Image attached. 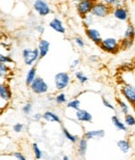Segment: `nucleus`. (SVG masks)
Masks as SVG:
<instances>
[{
	"instance_id": "f257e3e1",
	"label": "nucleus",
	"mask_w": 135,
	"mask_h": 160,
	"mask_svg": "<svg viewBox=\"0 0 135 160\" xmlns=\"http://www.w3.org/2000/svg\"><path fill=\"white\" fill-rule=\"evenodd\" d=\"M112 8L107 4H105L102 1H95L94 5L92 8L91 15L94 18H105L110 14Z\"/></svg>"
},
{
	"instance_id": "f03ea898",
	"label": "nucleus",
	"mask_w": 135,
	"mask_h": 160,
	"mask_svg": "<svg viewBox=\"0 0 135 160\" xmlns=\"http://www.w3.org/2000/svg\"><path fill=\"white\" fill-rule=\"evenodd\" d=\"M99 46L101 47L102 50H104L105 52L111 53V54H117L120 51V42L114 38H107V39H102L101 43L99 44Z\"/></svg>"
},
{
	"instance_id": "7ed1b4c3",
	"label": "nucleus",
	"mask_w": 135,
	"mask_h": 160,
	"mask_svg": "<svg viewBox=\"0 0 135 160\" xmlns=\"http://www.w3.org/2000/svg\"><path fill=\"white\" fill-rule=\"evenodd\" d=\"M71 77L67 72H59L54 76V84H55L56 89L58 91H63L70 84Z\"/></svg>"
},
{
	"instance_id": "20e7f679",
	"label": "nucleus",
	"mask_w": 135,
	"mask_h": 160,
	"mask_svg": "<svg viewBox=\"0 0 135 160\" xmlns=\"http://www.w3.org/2000/svg\"><path fill=\"white\" fill-rule=\"evenodd\" d=\"M23 59L24 62L26 66L32 67L34 62H37L38 59H40V54H38V50L37 48L34 49H30V48H26V49L23 50Z\"/></svg>"
},
{
	"instance_id": "39448f33",
	"label": "nucleus",
	"mask_w": 135,
	"mask_h": 160,
	"mask_svg": "<svg viewBox=\"0 0 135 160\" xmlns=\"http://www.w3.org/2000/svg\"><path fill=\"white\" fill-rule=\"evenodd\" d=\"M31 91L37 95H43L49 91V85L47 82L42 77H35V79L32 81V83L29 85Z\"/></svg>"
},
{
	"instance_id": "423d86ee",
	"label": "nucleus",
	"mask_w": 135,
	"mask_h": 160,
	"mask_svg": "<svg viewBox=\"0 0 135 160\" xmlns=\"http://www.w3.org/2000/svg\"><path fill=\"white\" fill-rule=\"evenodd\" d=\"M95 1L96 0H82V1L77 2L76 8L80 17H85V16L91 14L92 8Z\"/></svg>"
},
{
	"instance_id": "0eeeda50",
	"label": "nucleus",
	"mask_w": 135,
	"mask_h": 160,
	"mask_svg": "<svg viewBox=\"0 0 135 160\" xmlns=\"http://www.w3.org/2000/svg\"><path fill=\"white\" fill-rule=\"evenodd\" d=\"M33 8L42 17H46L51 12L50 6L45 0H35L33 3Z\"/></svg>"
},
{
	"instance_id": "6e6552de",
	"label": "nucleus",
	"mask_w": 135,
	"mask_h": 160,
	"mask_svg": "<svg viewBox=\"0 0 135 160\" xmlns=\"http://www.w3.org/2000/svg\"><path fill=\"white\" fill-rule=\"evenodd\" d=\"M122 94L125 97V99L129 102L130 104L135 103V88L131 84H125L122 86Z\"/></svg>"
},
{
	"instance_id": "1a4fd4ad",
	"label": "nucleus",
	"mask_w": 135,
	"mask_h": 160,
	"mask_svg": "<svg viewBox=\"0 0 135 160\" xmlns=\"http://www.w3.org/2000/svg\"><path fill=\"white\" fill-rule=\"evenodd\" d=\"M112 14H113L114 18H117L120 21H127L129 19V12L124 6H117L114 9H112Z\"/></svg>"
},
{
	"instance_id": "9d476101",
	"label": "nucleus",
	"mask_w": 135,
	"mask_h": 160,
	"mask_svg": "<svg viewBox=\"0 0 135 160\" xmlns=\"http://www.w3.org/2000/svg\"><path fill=\"white\" fill-rule=\"evenodd\" d=\"M85 34H86V37L92 42H94L96 45H99L101 43L102 37L100 32H99V30L96 29V28H91V27L85 28Z\"/></svg>"
},
{
	"instance_id": "9b49d317",
	"label": "nucleus",
	"mask_w": 135,
	"mask_h": 160,
	"mask_svg": "<svg viewBox=\"0 0 135 160\" xmlns=\"http://www.w3.org/2000/svg\"><path fill=\"white\" fill-rule=\"evenodd\" d=\"M37 49L38 50V54H40V58H44L45 56L47 55L48 52L50 50V43L49 41L45 40V39H41L38 41V45Z\"/></svg>"
},
{
	"instance_id": "f8f14e48",
	"label": "nucleus",
	"mask_w": 135,
	"mask_h": 160,
	"mask_svg": "<svg viewBox=\"0 0 135 160\" xmlns=\"http://www.w3.org/2000/svg\"><path fill=\"white\" fill-rule=\"evenodd\" d=\"M76 119L83 123H91L92 121V116L85 109H77L76 110Z\"/></svg>"
},
{
	"instance_id": "ddd939ff",
	"label": "nucleus",
	"mask_w": 135,
	"mask_h": 160,
	"mask_svg": "<svg viewBox=\"0 0 135 160\" xmlns=\"http://www.w3.org/2000/svg\"><path fill=\"white\" fill-rule=\"evenodd\" d=\"M49 26L52 28V29L54 31H56V32H58V33H62V34H65L66 33V27L63 26V24H62V20H59L58 18H54L51 20V22L49 23Z\"/></svg>"
},
{
	"instance_id": "4468645a",
	"label": "nucleus",
	"mask_w": 135,
	"mask_h": 160,
	"mask_svg": "<svg viewBox=\"0 0 135 160\" xmlns=\"http://www.w3.org/2000/svg\"><path fill=\"white\" fill-rule=\"evenodd\" d=\"M12 97V91L9 86L6 83H1L0 84V98L4 101H9Z\"/></svg>"
},
{
	"instance_id": "2eb2a0df",
	"label": "nucleus",
	"mask_w": 135,
	"mask_h": 160,
	"mask_svg": "<svg viewBox=\"0 0 135 160\" xmlns=\"http://www.w3.org/2000/svg\"><path fill=\"white\" fill-rule=\"evenodd\" d=\"M105 135L104 130H91L84 133V138L86 140L88 139H95V138H102Z\"/></svg>"
},
{
	"instance_id": "dca6fc26",
	"label": "nucleus",
	"mask_w": 135,
	"mask_h": 160,
	"mask_svg": "<svg viewBox=\"0 0 135 160\" xmlns=\"http://www.w3.org/2000/svg\"><path fill=\"white\" fill-rule=\"evenodd\" d=\"M43 119L46 122H55V123H62L60 122V118L57 116L56 113L52 112V111H46L43 113Z\"/></svg>"
},
{
	"instance_id": "f3484780",
	"label": "nucleus",
	"mask_w": 135,
	"mask_h": 160,
	"mask_svg": "<svg viewBox=\"0 0 135 160\" xmlns=\"http://www.w3.org/2000/svg\"><path fill=\"white\" fill-rule=\"evenodd\" d=\"M37 77V68L35 67H31L29 69V71L27 72L26 74V79H25V83H26V85L29 86L32 81L35 79Z\"/></svg>"
},
{
	"instance_id": "a211bd4d",
	"label": "nucleus",
	"mask_w": 135,
	"mask_h": 160,
	"mask_svg": "<svg viewBox=\"0 0 135 160\" xmlns=\"http://www.w3.org/2000/svg\"><path fill=\"white\" fill-rule=\"evenodd\" d=\"M88 151V140L85 138L78 139V154L79 156H84Z\"/></svg>"
},
{
	"instance_id": "6ab92c4d",
	"label": "nucleus",
	"mask_w": 135,
	"mask_h": 160,
	"mask_svg": "<svg viewBox=\"0 0 135 160\" xmlns=\"http://www.w3.org/2000/svg\"><path fill=\"white\" fill-rule=\"evenodd\" d=\"M118 147L123 153H128L131 150V145L127 139H121L118 142Z\"/></svg>"
},
{
	"instance_id": "aec40b11",
	"label": "nucleus",
	"mask_w": 135,
	"mask_h": 160,
	"mask_svg": "<svg viewBox=\"0 0 135 160\" xmlns=\"http://www.w3.org/2000/svg\"><path fill=\"white\" fill-rule=\"evenodd\" d=\"M111 121H112V124L114 125V127L117 128L118 130H122V131H127V126L124 124V122H122L117 116H113L111 118Z\"/></svg>"
},
{
	"instance_id": "412c9836",
	"label": "nucleus",
	"mask_w": 135,
	"mask_h": 160,
	"mask_svg": "<svg viewBox=\"0 0 135 160\" xmlns=\"http://www.w3.org/2000/svg\"><path fill=\"white\" fill-rule=\"evenodd\" d=\"M134 34H135V31H134V26L131 23L128 24V26L125 30V36H124V39H128V40H134Z\"/></svg>"
},
{
	"instance_id": "4be33fe9",
	"label": "nucleus",
	"mask_w": 135,
	"mask_h": 160,
	"mask_svg": "<svg viewBox=\"0 0 135 160\" xmlns=\"http://www.w3.org/2000/svg\"><path fill=\"white\" fill-rule=\"evenodd\" d=\"M62 133H63V135H65V137L68 140H69V142H73V143L78 142V139H79L78 137H77L76 135H73V134L71 133L68 129H66V128H62Z\"/></svg>"
},
{
	"instance_id": "5701e85b",
	"label": "nucleus",
	"mask_w": 135,
	"mask_h": 160,
	"mask_svg": "<svg viewBox=\"0 0 135 160\" xmlns=\"http://www.w3.org/2000/svg\"><path fill=\"white\" fill-rule=\"evenodd\" d=\"M11 73V69L9 67L6 65V63H2L0 62V77L4 78V77H8V75Z\"/></svg>"
},
{
	"instance_id": "b1692460",
	"label": "nucleus",
	"mask_w": 135,
	"mask_h": 160,
	"mask_svg": "<svg viewBox=\"0 0 135 160\" xmlns=\"http://www.w3.org/2000/svg\"><path fill=\"white\" fill-rule=\"evenodd\" d=\"M75 77L80 83H81V84H84V83H86L88 81V77L81 71H77L75 73Z\"/></svg>"
},
{
	"instance_id": "393cba45",
	"label": "nucleus",
	"mask_w": 135,
	"mask_h": 160,
	"mask_svg": "<svg viewBox=\"0 0 135 160\" xmlns=\"http://www.w3.org/2000/svg\"><path fill=\"white\" fill-rule=\"evenodd\" d=\"M124 124L128 127H133L134 126L135 119H134V117L132 116V114H130V113L125 114V123Z\"/></svg>"
},
{
	"instance_id": "a878e982",
	"label": "nucleus",
	"mask_w": 135,
	"mask_h": 160,
	"mask_svg": "<svg viewBox=\"0 0 135 160\" xmlns=\"http://www.w3.org/2000/svg\"><path fill=\"white\" fill-rule=\"evenodd\" d=\"M82 19H83V25L85 26V28H88V27H91V25L94 23V17L89 14V15H88V16H85V17H82Z\"/></svg>"
},
{
	"instance_id": "bb28decb",
	"label": "nucleus",
	"mask_w": 135,
	"mask_h": 160,
	"mask_svg": "<svg viewBox=\"0 0 135 160\" xmlns=\"http://www.w3.org/2000/svg\"><path fill=\"white\" fill-rule=\"evenodd\" d=\"M133 41L134 40H128V39H124L122 41V43L120 44V48L121 49H129V48L132 47L133 45Z\"/></svg>"
},
{
	"instance_id": "cd10ccee",
	"label": "nucleus",
	"mask_w": 135,
	"mask_h": 160,
	"mask_svg": "<svg viewBox=\"0 0 135 160\" xmlns=\"http://www.w3.org/2000/svg\"><path fill=\"white\" fill-rule=\"evenodd\" d=\"M80 105H81V103H80V100H78V99H74V100L70 101L69 103H68L67 106L69 108H72V109H79L80 108Z\"/></svg>"
},
{
	"instance_id": "c85d7f7f",
	"label": "nucleus",
	"mask_w": 135,
	"mask_h": 160,
	"mask_svg": "<svg viewBox=\"0 0 135 160\" xmlns=\"http://www.w3.org/2000/svg\"><path fill=\"white\" fill-rule=\"evenodd\" d=\"M0 62L2 63H12L14 62V60H12V58L9 55H6V54H3L0 52Z\"/></svg>"
},
{
	"instance_id": "c756f323",
	"label": "nucleus",
	"mask_w": 135,
	"mask_h": 160,
	"mask_svg": "<svg viewBox=\"0 0 135 160\" xmlns=\"http://www.w3.org/2000/svg\"><path fill=\"white\" fill-rule=\"evenodd\" d=\"M32 149H33V153H34L35 158H37V159H42V157H43V152H42L41 149L38 148V143H33V145H32Z\"/></svg>"
},
{
	"instance_id": "7c9ffc66",
	"label": "nucleus",
	"mask_w": 135,
	"mask_h": 160,
	"mask_svg": "<svg viewBox=\"0 0 135 160\" xmlns=\"http://www.w3.org/2000/svg\"><path fill=\"white\" fill-rule=\"evenodd\" d=\"M55 101L57 104H65L67 103V96L65 92H60L55 97Z\"/></svg>"
},
{
	"instance_id": "2f4dec72",
	"label": "nucleus",
	"mask_w": 135,
	"mask_h": 160,
	"mask_svg": "<svg viewBox=\"0 0 135 160\" xmlns=\"http://www.w3.org/2000/svg\"><path fill=\"white\" fill-rule=\"evenodd\" d=\"M118 104H120V108H121L122 112H123L124 114L129 113L130 107H129V105H128V104L126 103V102H124V101H118Z\"/></svg>"
},
{
	"instance_id": "473e14b6",
	"label": "nucleus",
	"mask_w": 135,
	"mask_h": 160,
	"mask_svg": "<svg viewBox=\"0 0 135 160\" xmlns=\"http://www.w3.org/2000/svg\"><path fill=\"white\" fill-rule=\"evenodd\" d=\"M103 2L109 6H122V0H103Z\"/></svg>"
},
{
	"instance_id": "72a5a7b5",
	"label": "nucleus",
	"mask_w": 135,
	"mask_h": 160,
	"mask_svg": "<svg viewBox=\"0 0 135 160\" xmlns=\"http://www.w3.org/2000/svg\"><path fill=\"white\" fill-rule=\"evenodd\" d=\"M74 43H75L77 45V47H79V48H84V46H85V42L80 37L74 38Z\"/></svg>"
},
{
	"instance_id": "f704fd0d",
	"label": "nucleus",
	"mask_w": 135,
	"mask_h": 160,
	"mask_svg": "<svg viewBox=\"0 0 135 160\" xmlns=\"http://www.w3.org/2000/svg\"><path fill=\"white\" fill-rule=\"evenodd\" d=\"M31 110H32V104L31 103L25 104L24 106L22 107V111H23L25 114H29L31 112Z\"/></svg>"
},
{
	"instance_id": "c9c22d12",
	"label": "nucleus",
	"mask_w": 135,
	"mask_h": 160,
	"mask_svg": "<svg viewBox=\"0 0 135 160\" xmlns=\"http://www.w3.org/2000/svg\"><path fill=\"white\" fill-rule=\"evenodd\" d=\"M12 129H14V131L16 133H20L24 129V125L21 124V123H17V124L14 125V128H12Z\"/></svg>"
},
{
	"instance_id": "e433bc0d",
	"label": "nucleus",
	"mask_w": 135,
	"mask_h": 160,
	"mask_svg": "<svg viewBox=\"0 0 135 160\" xmlns=\"http://www.w3.org/2000/svg\"><path fill=\"white\" fill-rule=\"evenodd\" d=\"M102 101H103V104H104V106L105 107H107V108H109V109H112V110H114V106L112 105L110 102H108L106 99L104 98V97H102Z\"/></svg>"
},
{
	"instance_id": "4c0bfd02",
	"label": "nucleus",
	"mask_w": 135,
	"mask_h": 160,
	"mask_svg": "<svg viewBox=\"0 0 135 160\" xmlns=\"http://www.w3.org/2000/svg\"><path fill=\"white\" fill-rule=\"evenodd\" d=\"M14 157L16 159H18V160H27L26 157H25V156L22 154V153H19V152H15L14 153Z\"/></svg>"
},
{
	"instance_id": "58836bf2",
	"label": "nucleus",
	"mask_w": 135,
	"mask_h": 160,
	"mask_svg": "<svg viewBox=\"0 0 135 160\" xmlns=\"http://www.w3.org/2000/svg\"><path fill=\"white\" fill-rule=\"evenodd\" d=\"M32 119L35 122H40L42 119H43V114H42V113H34L33 117H32Z\"/></svg>"
},
{
	"instance_id": "ea45409f",
	"label": "nucleus",
	"mask_w": 135,
	"mask_h": 160,
	"mask_svg": "<svg viewBox=\"0 0 135 160\" xmlns=\"http://www.w3.org/2000/svg\"><path fill=\"white\" fill-rule=\"evenodd\" d=\"M79 63H80V59L77 58V59H75V60H73L72 63H71V68H72V69H75L76 67L79 65Z\"/></svg>"
},
{
	"instance_id": "a19ab883",
	"label": "nucleus",
	"mask_w": 135,
	"mask_h": 160,
	"mask_svg": "<svg viewBox=\"0 0 135 160\" xmlns=\"http://www.w3.org/2000/svg\"><path fill=\"white\" fill-rule=\"evenodd\" d=\"M37 31L38 33H43L44 32V27L41 26V25H38V26L37 27Z\"/></svg>"
},
{
	"instance_id": "79ce46f5",
	"label": "nucleus",
	"mask_w": 135,
	"mask_h": 160,
	"mask_svg": "<svg viewBox=\"0 0 135 160\" xmlns=\"http://www.w3.org/2000/svg\"><path fill=\"white\" fill-rule=\"evenodd\" d=\"M97 59H98V57H96V56H91V60H95V62H96Z\"/></svg>"
},
{
	"instance_id": "37998d69",
	"label": "nucleus",
	"mask_w": 135,
	"mask_h": 160,
	"mask_svg": "<svg viewBox=\"0 0 135 160\" xmlns=\"http://www.w3.org/2000/svg\"><path fill=\"white\" fill-rule=\"evenodd\" d=\"M62 160H71V159L69 158V156H63V158H62Z\"/></svg>"
},
{
	"instance_id": "c03bdc74",
	"label": "nucleus",
	"mask_w": 135,
	"mask_h": 160,
	"mask_svg": "<svg viewBox=\"0 0 135 160\" xmlns=\"http://www.w3.org/2000/svg\"><path fill=\"white\" fill-rule=\"evenodd\" d=\"M73 1H76V2H79V1H82V0H73Z\"/></svg>"
},
{
	"instance_id": "a18cd8bd",
	"label": "nucleus",
	"mask_w": 135,
	"mask_h": 160,
	"mask_svg": "<svg viewBox=\"0 0 135 160\" xmlns=\"http://www.w3.org/2000/svg\"><path fill=\"white\" fill-rule=\"evenodd\" d=\"M121 160H123V159H121Z\"/></svg>"
}]
</instances>
